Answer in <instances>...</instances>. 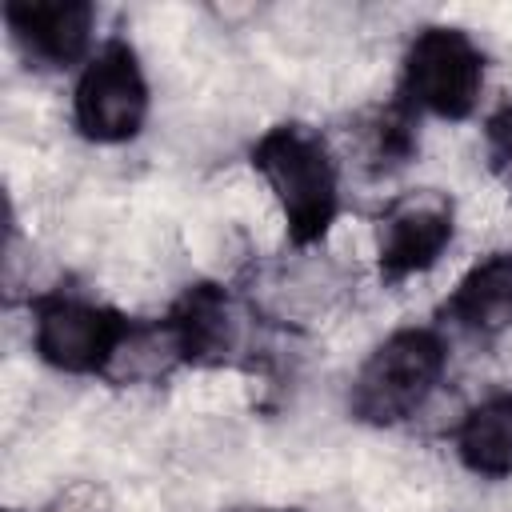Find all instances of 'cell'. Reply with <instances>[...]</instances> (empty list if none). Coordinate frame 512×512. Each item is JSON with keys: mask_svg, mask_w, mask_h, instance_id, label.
<instances>
[{"mask_svg": "<svg viewBox=\"0 0 512 512\" xmlns=\"http://www.w3.org/2000/svg\"><path fill=\"white\" fill-rule=\"evenodd\" d=\"M252 168L268 184L292 248H316L340 216V168L328 140L304 120H280L252 144Z\"/></svg>", "mask_w": 512, "mask_h": 512, "instance_id": "obj_1", "label": "cell"}, {"mask_svg": "<svg viewBox=\"0 0 512 512\" xmlns=\"http://www.w3.org/2000/svg\"><path fill=\"white\" fill-rule=\"evenodd\" d=\"M448 368V344L436 328H396L384 336L348 388L352 420L368 428H396L412 420L432 392L440 388Z\"/></svg>", "mask_w": 512, "mask_h": 512, "instance_id": "obj_2", "label": "cell"}, {"mask_svg": "<svg viewBox=\"0 0 512 512\" xmlns=\"http://www.w3.org/2000/svg\"><path fill=\"white\" fill-rule=\"evenodd\" d=\"M132 328L112 304L72 292H48L32 304V348L48 368L68 376H112Z\"/></svg>", "mask_w": 512, "mask_h": 512, "instance_id": "obj_3", "label": "cell"}, {"mask_svg": "<svg viewBox=\"0 0 512 512\" xmlns=\"http://www.w3.org/2000/svg\"><path fill=\"white\" fill-rule=\"evenodd\" d=\"M484 92V52L452 24H428L412 36L400 68V100L412 112L468 120Z\"/></svg>", "mask_w": 512, "mask_h": 512, "instance_id": "obj_4", "label": "cell"}, {"mask_svg": "<svg viewBox=\"0 0 512 512\" xmlns=\"http://www.w3.org/2000/svg\"><path fill=\"white\" fill-rule=\"evenodd\" d=\"M152 108L148 76L136 48L120 36L104 40L80 68L72 88V124L92 144H128L144 132Z\"/></svg>", "mask_w": 512, "mask_h": 512, "instance_id": "obj_5", "label": "cell"}, {"mask_svg": "<svg viewBox=\"0 0 512 512\" xmlns=\"http://www.w3.org/2000/svg\"><path fill=\"white\" fill-rule=\"evenodd\" d=\"M456 236V200L440 188H412L376 216V272L384 284H404L448 252Z\"/></svg>", "mask_w": 512, "mask_h": 512, "instance_id": "obj_6", "label": "cell"}, {"mask_svg": "<svg viewBox=\"0 0 512 512\" xmlns=\"http://www.w3.org/2000/svg\"><path fill=\"white\" fill-rule=\"evenodd\" d=\"M160 324L168 332L176 364H192V368H224L236 360L244 344L240 308L228 296V288L212 280L188 284Z\"/></svg>", "mask_w": 512, "mask_h": 512, "instance_id": "obj_7", "label": "cell"}, {"mask_svg": "<svg viewBox=\"0 0 512 512\" xmlns=\"http://www.w3.org/2000/svg\"><path fill=\"white\" fill-rule=\"evenodd\" d=\"M4 24L16 48L40 68H72L92 56L96 8L88 0H8Z\"/></svg>", "mask_w": 512, "mask_h": 512, "instance_id": "obj_8", "label": "cell"}, {"mask_svg": "<svg viewBox=\"0 0 512 512\" xmlns=\"http://www.w3.org/2000/svg\"><path fill=\"white\" fill-rule=\"evenodd\" d=\"M444 320L460 332L492 340L512 332V252H488L476 260L444 300Z\"/></svg>", "mask_w": 512, "mask_h": 512, "instance_id": "obj_9", "label": "cell"}, {"mask_svg": "<svg viewBox=\"0 0 512 512\" xmlns=\"http://www.w3.org/2000/svg\"><path fill=\"white\" fill-rule=\"evenodd\" d=\"M456 456L472 476L508 480L512 476V392H492L464 412L456 424Z\"/></svg>", "mask_w": 512, "mask_h": 512, "instance_id": "obj_10", "label": "cell"}, {"mask_svg": "<svg viewBox=\"0 0 512 512\" xmlns=\"http://www.w3.org/2000/svg\"><path fill=\"white\" fill-rule=\"evenodd\" d=\"M360 164L376 176L404 168L416 156V112L404 100L376 104L356 120Z\"/></svg>", "mask_w": 512, "mask_h": 512, "instance_id": "obj_11", "label": "cell"}, {"mask_svg": "<svg viewBox=\"0 0 512 512\" xmlns=\"http://www.w3.org/2000/svg\"><path fill=\"white\" fill-rule=\"evenodd\" d=\"M484 160L492 180L512 196V104H504L500 112L488 116L484 124Z\"/></svg>", "mask_w": 512, "mask_h": 512, "instance_id": "obj_12", "label": "cell"}, {"mask_svg": "<svg viewBox=\"0 0 512 512\" xmlns=\"http://www.w3.org/2000/svg\"><path fill=\"white\" fill-rule=\"evenodd\" d=\"M104 492L96 484H76L60 496V504H52L48 512H104Z\"/></svg>", "mask_w": 512, "mask_h": 512, "instance_id": "obj_13", "label": "cell"}, {"mask_svg": "<svg viewBox=\"0 0 512 512\" xmlns=\"http://www.w3.org/2000/svg\"><path fill=\"white\" fill-rule=\"evenodd\" d=\"M232 512H296V508H232Z\"/></svg>", "mask_w": 512, "mask_h": 512, "instance_id": "obj_14", "label": "cell"}]
</instances>
